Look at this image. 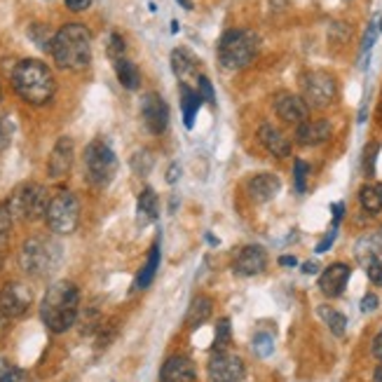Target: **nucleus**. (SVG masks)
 I'll use <instances>...</instances> for the list:
<instances>
[{
  "label": "nucleus",
  "instance_id": "nucleus-1",
  "mask_svg": "<svg viewBox=\"0 0 382 382\" xmlns=\"http://www.w3.org/2000/svg\"><path fill=\"white\" fill-rule=\"evenodd\" d=\"M80 314V291L73 282H56L45 291L40 303V319L52 333L73 329Z\"/></svg>",
  "mask_w": 382,
  "mask_h": 382
},
{
  "label": "nucleus",
  "instance_id": "nucleus-2",
  "mask_svg": "<svg viewBox=\"0 0 382 382\" xmlns=\"http://www.w3.org/2000/svg\"><path fill=\"white\" fill-rule=\"evenodd\" d=\"M50 54L63 71H85L92 61V33L83 24H66L54 33Z\"/></svg>",
  "mask_w": 382,
  "mask_h": 382
},
{
  "label": "nucleus",
  "instance_id": "nucleus-3",
  "mask_svg": "<svg viewBox=\"0 0 382 382\" xmlns=\"http://www.w3.org/2000/svg\"><path fill=\"white\" fill-rule=\"evenodd\" d=\"M12 87L21 101L31 105H45L54 96V76L47 63L38 59H24L12 71Z\"/></svg>",
  "mask_w": 382,
  "mask_h": 382
},
{
  "label": "nucleus",
  "instance_id": "nucleus-4",
  "mask_svg": "<svg viewBox=\"0 0 382 382\" xmlns=\"http://www.w3.org/2000/svg\"><path fill=\"white\" fill-rule=\"evenodd\" d=\"M61 244L50 237H31L21 244L19 265L31 277H47L61 263Z\"/></svg>",
  "mask_w": 382,
  "mask_h": 382
},
{
  "label": "nucleus",
  "instance_id": "nucleus-5",
  "mask_svg": "<svg viewBox=\"0 0 382 382\" xmlns=\"http://www.w3.org/2000/svg\"><path fill=\"white\" fill-rule=\"evenodd\" d=\"M258 52V36L249 29H230L218 40V61L227 71L247 68Z\"/></svg>",
  "mask_w": 382,
  "mask_h": 382
},
{
  "label": "nucleus",
  "instance_id": "nucleus-6",
  "mask_svg": "<svg viewBox=\"0 0 382 382\" xmlns=\"http://www.w3.org/2000/svg\"><path fill=\"white\" fill-rule=\"evenodd\" d=\"M118 158L103 139H94L85 148V178L94 188H105L115 178Z\"/></svg>",
  "mask_w": 382,
  "mask_h": 382
},
{
  "label": "nucleus",
  "instance_id": "nucleus-7",
  "mask_svg": "<svg viewBox=\"0 0 382 382\" xmlns=\"http://www.w3.org/2000/svg\"><path fill=\"white\" fill-rule=\"evenodd\" d=\"M47 227L54 234H71L78 230L80 223V202L71 190H59L50 197V205H47L45 214Z\"/></svg>",
  "mask_w": 382,
  "mask_h": 382
},
{
  "label": "nucleus",
  "instance_id": "nucleus-8",
  "mask_svg": "<svg viewBox=\"0 0 382 382\" xmlns=\"http://www.w3.org/2000/svg\"><path fill=\"white\" fill-rule=\"evenodd\" d=\"M7 205H10L12 216L19 221H38V218H45L50 197L40 183H24L12 192Z\"/></svg>",
  "mask_w": 382,
  "mask_h": 382
},
{
  "label": "nucleus",
  "instance_id": "nucleus-9",
  "mask_svg": "<svg viewBox=\"0 0 382 382\" xmlns=\"http://www.w3.org/2000/svg\"><path fill=\"white\" fill-rule=\"evenodd\" d=\"M338 87L333 76L324 71L307 73L303 80V99L310 108H329V105L336 101Z\"/></svg>",
  "mask_w": 382,
  "mask_h": 382
},
{
  "label": "nucleus",
  "instance_id": "nucleus-10",
  "mask_svg": "<svg viewBox=\"0 0 382 382\" xmlns=\"http://www.w3.org/2000/svg\"><path fill=\"white\" fill-rule=\"evenodd\" d=\"M31 303H33V294L21 282L5 284L3 291H0V314L5 319H19L29 312Z\"/></svg>",
  "mask_w": 382,
  "mask_h": 382
},
{
  "label": "nucleus",
  "instance_id": "nucleus-11",
  "mask_svg": "<svg viewBox=\"0 0 382 382\" xmlns=\"http://www.w3.org/2000/svg\"><path fill=\"white\" fill-rule=\"evenodd\" d=\"M207 376L211 382H242L247 376L244 361L227 352H214L207 363Z\"/></svg>",
  "mask_w": 382,
  "mask_h": 382
},
{
  "label": "nucleus",
  "instance_id": "nucleus-12",
  "mask_svg": "<svg viewBox=\"0 0 382 382\" xmlns=\"http://www.w3.org/2000/svg\"><path fill=\"white\" fill-rule=\"evenodd\" d=\"M141 118L150 134H162L169 127V105L160 94L148 92L141 99Z\"/></svg>",
  "mask_w": 382,
  "mask_h": 382
},
{
  "label": "nucleus",
  "instance_id": "nucleus-13",
  "mask_svg": "<svg viewBox=\"0 0 382 382\" xmlns=\"http://www.w3.org/2000/svg\"><path fill=\"white\" fill-rule=\"evenodd\" d=\"M73 155H76V145H73L71 136H61L59 141L54 143V148L50 153V160H47V176L50 178H63L68 176L73 167Z\"/></svg>",
  "mask_w": 382,
  "mask_h": 382
},
{
  "label": "nucleus",
  "instance_id": "nucleus-14",
  "mask_svg": "<svg viewBox=\"0 0 382 382\" xmlns=\"http://www.w3.org/2000/svg\"><path fill=\"white\" fill-rule=\"evenodd\" d=\"M274 110L277 115L289 122V125H303L310 118V105L305 103L303 96H296V94H279L274 99Z\"/></svg>",
  "mask_w": 382,
  "mask_h": 382
},
{
  "label": "nucleus",
  "instance_id": "nucleus-15",
  "mask_svg": "<svg viewBox=\"0 0 382 382\" xmlns=\"http://www.w3.org/2000/svg\"><path fill=\"white\" fill-rule=\"evenodd\" d=\"M265 267H267L265 249H261V247H244L239 251V256L234 258L232 270H234V274H239V277H256V274H261Z\"/></svg>",
  "mask_w": 382,
  "mask_h": 382
},
{
  "label": "nucleus",
  "instance_id": "nucleus-16",
  "mask_svg": "<svg viewBox=\"0 0 382 382\" xmlns=\"http://www.w3.org/2000/svg\"><path fill=\"white\" fill-rule=\"evenodd\" d=\"M349 274H352V270H349V265H345V263L329 265L326 270L321 272V277H319L321 294L329 296V298H338L345 291V286H347Z\"/></svg>",
  "mask_w": 382,
  "mask_h": 382
},
{
  "label": "nucleus",
  "instance_id": "nucleus-17",
  "mask_svg": "<svg viewBox=\"0 0 382 382\" xmlns=\"http://www.w3.org/2000/svg\"><path fill=\"white\" fill-rule=\"evenodd\" d=\"M282 190V181L277 174L263 172L251 176L247 181V192L254 202H270L272 197H277V192Z\"/></svg>",
  "mask_w": 382,
  "mask_h": 382
},
{
  "label": "nucleus",
  "instance_id": "nucleus-18",
  "mask_svg": "<svg viewBox=\"0 0 382 382\" xmlns=\"http://www.w3.org/2000/svg\"><path fill=\"white\" fill-rule=\"evenodd\" d=\"M333 134V127L331 122L326 120H307L303 125H298L296 129V141L300 145H319V143H326Z\"/></svg>",
  "mask_w": 382,
  "mask_h": 382
},
{
  "label": "nucleus",
  "instance_id": "nucleus-19",
  "mask_svg": "<svg viewBox=\"0 0 382 382\" xmlns=\"http://www.w3.org/2000/svg\"><path fill=\"white\" fill-rule=\"evenodd\" d=\"M160 382H195V363L188 356H172L162 366Z\"/></svg>",
  "mask_w": 382,
  "mask_h": 382
},
{
  "label": "nucleus",
  "instance_id": "nucleus-20",
  "mask_svg": "<svg viewBox=\"0 0 382 382\" xmlns=\"http://www.w3.org/2000/svg\"><path fill=\"white\" fill-rule=\"evenodd\" d=\"M258 139H261L263 148L274 158H289L291 155V141L284 136L277 127L272 125H263L258 129Z\"/></svg>",
  "mask_w": 382,
  "mask_h": 382
},
{
  "label": "nucleus",
  "instance_id": "nucleus-21",
  "mask_svg": "<svg viewBox=\"0 0 382 382\" xmlns=\"http://www.w3.org/2000/svg\"><path fill=\"white\" fill-rule=\"evenodd\" d=\"M172 71L181 83H188L192 78L197 80V59H195V54L185 50V47H176L172 52Z\"/></svg>",
  "mask_w": 382,
  "mask_h": 382
},
{
  "label": "nucleus",
  "instance_id": "nucleus-22",
  "mask_svg": "<svg viewBox=\"0 0 382 382\" xmlns=\"http://www.w3.org/2000/svg\"><path fill=\"white\" fill-rule=\"evenodd\" d=\"M178 92H181V108H183V122L185 127H192L195 125V113L202 105V96L200 92H195V89L188 85V83H181L178 85Z\"/></svg>",
  "mask_w": 382,
  "mask_h": 382
},
{
  "label": "nucleus",
  "instance_id": "nucleus-23",
  "mask_svg": "<svg viewBox=\"0 0 382 382\" xmlns=\"http://www.w3.org/2000/svg\"><path fill=\"white\" fill-rule=\"evenodd\" d=\"M113 66H115L118 80H120L122 87H125V89H139L141 73H139V68L134 66V61H129L127 56H122V59L113 61Z\"/></svg>",
  "mask_w": 382,
  "mask_h": 382
},
{
  "label": "nucleus",
  "instance_id": "nucleus-24",
  "mask_svg": "<svg viewBox=\"0 0 382 382\" xmlns=\"http://www.w3.org/2000/svg\"><path fill=\"white\" fill-rule=\"evenodd\" d=\"M211 310H214V305H211V298H207V296L195 298L188 314H185V324H188L190 329L202 326V324H205L209 316H211Z\"/></svg>",
  "mask_w": 382,
  "mask_h": 382
},
{
  "label": "nucleus",
  "instance_id": "nucleus-25",
  "mask_svg": "<svg viewBox=\"0 0 382 382\" xmlns=\"http://www.w3.org/2000/svg\"><path fill=\"white\" fill-rule=\"evenodd\" d=\"M136 211H139V223H153L158 218V195L153 188H143L136 202Z\"/></svg>",
  "mask_w": 382,
  "mask_h": 382
},
{
  "label": "nucleus",
  "instance_id": "nucleus-26",
  "mask_svg": "<svg viewBox=\"0 0 382 382\" xmlns=\"http://www.w3.org/2000/svg\"><path fill=\"white\" fill-rule=\"evenodd\" d=\"M158 267H160V244H155V247L150 249L148 261H145L143 270L139 272V277H136V282H134V289H139V291L148 289L153 284V279H155Z\"/></svg>",
  "mask_w": 382,
  "mask_h": 382
},
{
  "label": "nucleus",
  "instance_id": "nucleus-27",
  "mask_svg": "<svg viewBox=\"0 0 382 382\" xmlns=\"http://www.w3.org/2000/svg\"><path fill=\"white\" fill-rule=\"evenodd\" d=\"M359 202L368 214H380L382 211V183L363 185L359 192Z\"/></svg>",
  "mask_w": 382,
  "mask_h": 382
},
{
  "label": "nucleus",
  "instance_id": "nucleus-28",
  "mask_svg": "<svg viewBox=\"0 0 382 382\" xmlns=\"http://www.w3.org/2000/svg\"><path fill=\"white\" fill-rule=\"evenodd\" d=\"M319 316L326 321V326L331 329L333 336H343L347 329V319L343 312L333 310V307H319Z\"/></svg>",
  "mask_w": 382,
  "mask_h": 382
},
{
  "label": "nucleus",
  "instance_id": "nucleus-29",
  "mask_svg": "<svg viewBox=\"0 0 382 382\" xmlns=\"http://www.w3.org/2000/svg\"><path fill=\"white\" fill-rule=\"evenodd\" d=\"M230 336H232V329H230V319H221L216 326V340H214V352H225L227 345H230Z\"/></svg>",
  "mask_w": 382,
  "mask_h": 382
},
{
  "label": "nucleus",
  "instance_id": "nucleus-30",
  "mask_svg": "<svg viewBox=\"0 0 382 382\" xmlns=\"http://www.w3.org/2000/svg\"><path fill=\"white\" fill-rule=\"evenodd\" d=\"M307 172H310L307 162L296 160V165H294V183H296V192L298 195H303L307 190Z\"/></svg>",
  "mask_w": 382,
  "mask_h": 382
},
{
  "label": "nucleus",
  "instance_id": "nucleus-31",
  "mask_svg": "<svg viewBox=\"0 0 382 382\" xmlns=\"http://www.w3.org/2000/svg\"><path fill=\"white\" fill-rule=\"evenodd\" d=\"M272 349H274V340H272L270 333H256V338H254V352H256L258 356H270Z\"/></svg>",
  "mask_w": 382,
  "mask_h": 382
},
{
  "label": "nucleus",
  "instance_id": "nucleus-32",
  "mask_svg": "<svg viewBox=\"0 0 382 382\" xmlns=\"http://www.w3.org/2000/svg\"><path fill=\"white\" fill-rule=\"evenodd\" d=\"M132 169L139 176H145L153 169V158H150V153L148 150H139L134 155V160H132Z\"/></svg>",
  "mask_w": 382,
  "mask_h": 382
},
{
  "label": "nucleus",
  "instance_id": "nucleus-33",
  "mask_svg": "<svg viewBox=\"0 0 382 382\" xmlns=\"http://www.w3.org/2000/svg\"><path fill=\"white\" fill-rule=\"evenodd\" d=\"M378 150H380L378 143H368V145H366V150H363V172H366V176H373V174H376Z\"/></svg>",
  "mask_w": 382,
  "mask_h": 382
},
{
  "label": "nucleus",
  "instance_id": "nucleus-34",
  "mask_svg": "<svg viewBox=\"0 0 382 382\" xmlns=\"http://www.w3.org/2000/svg\"><path fill=\"white\" fill-rule=\"evenodd\" d=\"M108 56L113 61H118L125 56V40H122L120 33H110L108 38Z\"/></svg>",
  "mask_w": 382,
  "mask_h": 382
},
{
  "label": "nucleus",
  "instance_id": "nucleus-35",
  "mask_svg": "<svg viewBox=\"0 0 382 382\" xmlns=\"http://www.w3.org/2000/svg\"><path fill=\"white\" fill-rule=\"evenodd\" d=\"M12 132H14L12 122L5 115H0V150H5L12 143Z\"/></svg>",
  "mask_w": 382,
  "mask_h": 382
},
{
  "label": "nucleus",
  "instance_id": "nucleus-36",
  "mask_svg": "<svg viewBox=\"0 0 382 382\" xmlns=\"http://www.w3.org/2000/svg\"><path fill=\"white\" fill-rule=\"evenodd\" d=\"M197 92H200V96H202V101L214 103L216 94H214V87H211V83H209L207 76H197Z\"/></svg>",
  "mask_w": 382,
  "mask_h": 382
},
{
  "label": "nucleus",
  "instance_id": "nucleus-37",
  "mask_svg": "<svg viewBox=\"0 0 382 382\" xmlns=\"http://www.w3.org/2000/svg\"><path fill=\"white\" fill-rule=\"evenodd\" d=\"M12 211H10V205L7 202H0V237L7 234V230L12 227Z\"/></svg>",
  "mask_w": 382,
  "mask_h": 382
},
{
  "label": "nucleus",
  "instance_id": "nucleus-38",
  "mask_svg": "<svg viewBox=\"0 0 382 382\" xmlns=\"http://www.w3.org/2000/svg\"><path fill=\"white\" fill-rule=\"evenodd\" d=\"M24 380V373L17 368V366H3L0 371V382H21Z\"/></svg>",
  "mask_w": 382,
  "mask_h": 382
},
{
  "label": "nucleus",
  "instance_id": "nucleus-39",
  "mask_svg": "<svg viewBox=\"0 0 382 382\" xmlns=\"http://www.w3.org/2000/svg\"><path fill=\"white\" fill-rule=\"evenodd\" d=\"M363 267H366V272H368V279L376 284V286H382V261H371Z\"/></svg>",
  "mask_w": 382,
  "mask_h": 382
},
{
  "label": "nucleus",
  "instance_id": "nucleus-40",
  "mask_svg": "<svg viewBox=\"0 0 382 382\" xmlns=\"http://www.w3.org/2000/svg\"><path fill=\"white\" fill-rule=\"evenodd\" d=\"M113 336H115V321H108V324H101V333H99V347L110 345Z\"/></svg>",
  "mask_w": 382,
  "mask_h": 382
},
{
  "label": "nucleus",
  "instance_id": "nucleus-41",
  "mask_svg": "<svg viewBox=\"0 0 382 382\" xmlns=\"http://www.w3.org/2000/svg\"><path fill=\"white\" fill-rule=\"evenodd\" d=\"M336 237H338V227H331V232H329L319 244H316L314 251H316V254H326V251L333 247V242H336Z\"/></svg>",
  "mask_w": 382,
  "mask_h": 382
},
{
  "label": "nucleus",
  "instance_id": "nucleus-42",
  "mask_svg": "<svg viewBox=\"0 0 382 382\" xmlns=\"http://www.w3.org/2000/svg\"><path fill=\"white\" fill-rule=\"evenodd\" d=\"M376 36H378V26H376V21L371 24L368 31H366V36H363V45H361V52H368L373 43H376Z\"/></svg>",
  "mask_w": 382,
  "mask_h": 382
},
{
  "label": "nucleus",
  "instance_id": "nucleus-43",
  "mask_svg": "<svg viewBox=\"0 0 382 382\" xmlns=\"http://www.w3.org/2000/svg\"><path fill=\"white\" fill-rule=\"evenodd\" d=\"M89 5H92V0H66V7L71 12H85L89 10Z\"/></svg>",
  "mask_w": 382,
  "mask_h": 382
},
{
  "label": "nucleus",
  "instance_id": "nucleus-44",
  "mask_svg": "<svg viewBox=\"0 0 382 382\" xmlns=\"http://www.w3.org/2000/svg\"><path fill=\"white\" fill-rule=\"evenodd\" d=\"M361 310H363V312H373V310H378V296H376V294L363 296V300H361Z\"/></svg>",
  "mask_w": 382,
  "mask_h": 382
},
{
  "label": "nucleus",
  "instance_id": "nucleus-45",
  "mask_svg": "<svg viewBox=\"0 0 382 382\" xmlns=\"http://www.w3.org/2000/svg\"><path fill=\"white\" fill-rule=\"evenodd\" d=\"M331 209H333V227H338V223H340V218H343L345 205H343V202H338V205H333Z\"/></svg>",
  "mask_w": 382,
  "mask_h": 382
},
{
  "label": "nucleus",
  "instance_id": "nucleus-46",
  "mask_svg": "<svg viewBox=\"0 0 382 382\" xmlns=\"http://www.w3.org/2000/svg\"><path fill=\"white\" fill-rule=\"evenodd\" d=\"M373 354H376V359L382 361V331L376 336V340H373Z\"/></svg>",
  "mask_w": 382,
  "mask_h": 382
},
{
  "label": "nucleus",
  "instance_id": "nucleus-47",
  "mask_svg": "<svg viewBox=\"0 0 382 382\" xmlns=\"http://www.w3.org/2000/svg\"><path fill=\"white\" fill-rule=\"evenodd\" d=\"M279 265H284V267H296L298 261H296L294 256H282V258H279Z\"/></svg>",
  "mask_w": 382,
  "mask_h": 382
},
{
  "label": "nucleus",
  "instance_id": "nucleus-48",
  "mask_svg": "<svg viewBox=\"0 0 382 382\" xmlns=\"http://www.w3.org/2000/svg\"><path fill=\"white\" fill-rule=\"evenodd\" d=\"M303 272H305V274H316V272H319V265L312 263V261H307V263L303 265Z\"/></svg>",
  "mask_w": 382,
  "mask_h": 382
},
{
  "label": "nucleus",
  "instance_id": "nucleus-49",
  "mask_svg": "<svg viewBox=\"0 0 382 382\" xmlns=\"http://www.w3.org/2000/svg\"><path fill=\"white\" fill-rule=\"evenodd\" d=\"M176 178H178V165H174L172 169H169V176H167V181H169V183H174Z\"/></svg>",
  "mask_w": 382,
  "mask_h": 382
},
{
  "label": "nucleus",
  "instance_id": "nucleus-50",
  "mask_svg": "<svg viewBox=\"0 0 382 382\" xmlns=\"http://www.w3.org/2000/svg\"><path fill=\"white\" fill-rule=\"evenodd\" d=\"M373 382H382V366H378L376 373H373Z\"/></svg>",
  "mask_w": 382,
  "mask_h": 382
},
{
  "label": "nucleus",
  "instance_id": "nucleus-51",
  "mask_svg": "<svg viewBox=\"0 0 382 382\" xmlns=\"http://www.w3.org/2000/svg\"><path fill=\"white\" fill-rule=\"evenodd\" d=\"M178 3H181V5L185 7V10H190V7H192V3H190V0H178Z\"/></svg>",
  "mask_w": 382,
  "mask_h": 382
},
{
  "label": "nucleus",
  "instance_id": "nucleus-52",
  "mask_svg": "<svg viewBox=\"0 0 382 382\" xmlns=\"http://www.w3.org/2000/svg\"><path fill=\"white\" fill-rule=\"evenodd\" d=\"M0 265H3V251H0Z\"/></svg>",
  "mask_w": 382,
  "mask_h": 382
},
{
  "label": "nucleus",
  "instance_id": "nucleus-53",
  "mask_svg": "<svg viewBox=\"0 0 382 382\" xmlns=\"http://www.w3.org/2000/svg\"><path fill=\"white\" fill-rule=\"evenodd\" d=\"M0 99H3V92H0Z\"/></svg>",
  "mask_w": 382,
  "mask_h": 382
},
{
  "label": "nucleus",
  "instance_id": "nucleus-54",
  "mask_svg": "<svg viewBox=\"0 0 382 382\" xmlns=\"http://www.w3.org/2000/svg\"><path fill=\"white\" fill-rule=\"evenodd\" d=\"M380 115H382V108H380Z\"/></svg>",
  "mask_w": 382,
  "mask_h": 382
},
{
  "label": "nucleus",
  "instance_id": "nucleus-55",
  "mask_svg": "<svg viewBox=\"0 0 382 382\" xmlns=\"http://www.w3.org/2000/svg\"><path fill=\"white\" fill-rule=\"evenodd\" d=\"M380 31H382V26H380Z\"/></svg>",
  "mask_w": 382,
  "mask_h": 382
}]
</instances>
